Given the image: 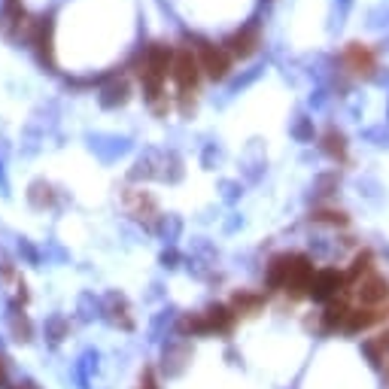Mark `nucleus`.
<instances>
[{"mask_svg":"<svg viewBox=\"0 0 389 389\" xmlns=\"http://www.w3.org/2000/svg\"><path fill=\"white\" fill-rule=\"evenodd\" d=\"M173 79H177V86L183 91H192L194 86H198V77H201V61L198 55H194L189 46H183V49H177V55H173Z\"/></svg>","mask_w":389,"mask_h":389,"instance_id":"obj_1","label":"nucleus"},{"mask_svg":"<svg viewBox=\"0 0 389 389\" xmlns=\"http://www.w3.org/2000/svg\"><path fill=\"white\" fill-rule=\"evenodd\" d=\"M161 262H164V268H173V262H177V256H173V253H164V256H161Z\"/></svg>","mask_w":389,"mask_h":389,"instance_id":"obj_22","label":"nucleus"},{"mask_svg":"<svg viewBox=\"0 0 389 389\" xmlns=\"http://www.w3.org/2000/svg\"><path fill=\"white\" fill-rule=\"evenodd\" d=\"M95 371H98V353H95V350H86V353L79 356L77 368H73L79 389H88V381H91V374H95Z\"/></svg>","mask_w":389,"mask_h":389,"instance_id":"obj_8","label":"nucleus"},{"mask_svg":"<svg viewBox=\"0 0 389 389\" xmlns=\"http://www.w3.org/2000/svg\"><path fill=\"white\" fill-rule=\"evenodd\" d=\"M310 280H313V265L308 256H292V268H289V277H286V286L283 289L292 295V298H298L310 289Z\"/></svg>","mask_w":389,"mask_h":389,"instance_id":"obj_2","label":"nucleus"},{"mask_svg":"<svg viewBox=\"0 0 389 389\" xmlns=\"http://www.w3.org/2000/svg\"><path fill=\"white\" fill-rule=\"evenodd\" d=\"M64 331H67V329H64V319L61 317H52L49 322H46V335H49L52 344H58V341L64 338Z\"/></svg>","mask_w":389,"mask_h":389,"instance_id":"obj_16","label":"nucleus"},{"mask_svg":"<svg viewBox=\"0 0 389 389\" xmlns=\"http://www.w3.org/2000/svg\"><path fill=\"white\" fill-rule=\"evenodd\" d=\"M198 61H201V70H207L210 79H222L228 73V52L219 49L213 43H198Z\"/></svg>","mask_w":389,"mask_h":389,"instance_id":"obj_3","label":"nucleus"},{"mask_svg":"<svg viewBox=\"0 0 389 389\" xmlns=\"http://www.w3.org/2000/svg\"><path fill=\"white\" fill-rule=\"evenodd\" d=\"M6 389H40L34 381H22V383H15V386H6Z\"/></svg>","mask_w":389,"mask_h":389,"instance_id":"obj_21","label":"nucleus"},{"mask_svg":"<svg viewBox=\"0 0 389 389\" xmlns=\"http://www.w3.org/2000/svg\"><path fill=\"white\" fill-rule=\"evenodd\" d=\"M4 383H6V362L0 359V386H4Z\"/></svg>","mask_w":389,"mask_h":389,"instance_id":"obj_23","label":"nucleus"},{"mask_svg":"<svg viewBox=\"0 0 389 389\" xmlns=\"http://www.w3.org/2000/svg\"><path fill=\"white\" fill-rule=\"evenodd\" d=\"M350 319V310L344 301H331L326 308V317H322V322H326V329H338V326H347Z\"/></svg>","mask_w":389,"mask_h":389,"instance_id":"obj_11","label":"nucleus"},{"mask_svg":"<svg viewBox=\"0 0 389 389\" xmlns=\"http://www.w3.org/2000/svg\"><path fill=\"white\" fill-rule=\"evenodd\" d=\"M125 95H128V86H125V82H119V86H113V88H107V91H104V98H100V104H104V107H113L116 100H119V104H122V100H125Z\"/></svg>","mask_w":389,"mask_h":389,"instance_id":"obj_14","label":"nucleus"},{"mask_svg":"<svg viewBox=\"0 0 389 389\" xmlns=\"http://www.w3.org/2000/svg\"><path fill=\"white\" fill-rule=\"evenodd\" d=\"M326 150H329L331 155H344V137L335 134V131H329V134H326Z\"/></svg>","mask_w":389,"mask_h":389,"instance_id":"obj_17","label":"nucleus"},{"mask_svg":"<svg viewBox=\"0 0 389 389\" xmlns=\"http://www.w3.org/2000/svg\"><path fill=\"white\" fill-rule=\"evenodd\" d=\"M256 46H258V31L256 27H244V31L228 40V52L237 55V58H246L249 52H256Z\"/></svg>","mask_w":389,"mask_h":389,"instance_id":"obj_6","label":"nucleus"},{"mask_svg":"<svg viewBox=\"0 0 389 389\" xmlns=\"http://www.w3.org/2000/svg\"><path fill=\"white\" fill-rule=\"evenodd\" d=\"M368 268H371V253H362V256H356V262H353V268H350L347 280H359V274H365Z\"/></svg>","mask_w":389,"mask_h":389,"instance_id":"obj_15","label":"nucleus"},{"mask_svg":"<svg viewBox=\"0 0 389 389\" xmlns=\"http://www.w3.org/2000/svg\"><path fill=\"white\" fill-rule=\"evenodd\" d=\"M356 292H359V301H362L365 308H377V304H383L389 298V283L377 274H368L365 280L359 283Z\"/></svg>","mask_w":389,"mask_h":389,"instance_id":"obj_5","label":"nucleus"},{"mask_svg":"<svg viewBox=\"0 0 389 389\" xmlns=\"http://www.w3.org/2000/svg\"><path fill=\"white\" fill-rule=\"evenodd\" d=\"M177 231H180V219H171V225H168V222H161V235L168 240L177 237Z\"/></svg>","mask_w":389,"mask_h":389,"instance_id":"obj_19","label":"nucleus"},{"mask_svg":"<svg viewBox=\"0 0 389 389\" xmlns=\"http://www.w3.org/2000/svg\"><path fill=\"white\" fill-rule=\"evenodd\" d=\"M347 61L353 64V67L359 70V73H368L371 70V55H368V49H362L359 43H353L350 46V52H347Z\"/></svg>","mask_w":389,"mask_h":389,"instance_id":"obj_12","label":"nucleus"},{"mask_svg":"<svg viewBox=\"0 0 389 389\" xmlns=\"http://www.w3.org/2000/svg\"><path fill=\"white\" fill-rule=\"evenodd\" d=\"M289 268H292V256H277V258H271V265H268V286H271V289H277V286H286Z\"/></svg>","mask_w":389,"mask_h":389,"instance_id":"obj_10","label":"nucleus"},{"mask_svg":"<svg viewBox=\"0 0 389 389\" xmlns=\"http://www.w3.org/2000/svg\"><path fill=\"white\" fill-rule=\"evenodd\" d=\"M13 331H15V341H27L31 338V322L25 317H18V308L13 304Z\"/></svg>","mask_w":389,"mask_h":389,"instance_id":"obj_13","label":"nucleus"},{"mask_svg":"<svg viewBox=\"0 0 389 389\" xmlns=\"http://www.w3.org/2000/svg\"><path fill=\"white\" fill-rule=\"evenodd\" d=\"M386 317L383 310H371V308H359V310H350V319H347V331H365L368 326H374V322H381Z\"/></svg>","mask_w":389,"mask_h":389,"instance_id":"obj_7","label":"nucleus"},{"mask_svg":"<svg viewBox=\"0 0 389 389\" xmlns=\"http://www.w3.org/2000/svg\"><path fill=\"white\" fill-rule=\"evenodd\" d=\"M317 219H322V222H338V225H344V222H347L344 213H317Z\"/></svg>","mask_w":389,"mask_h":389,"instance_id":"obj_20","label":"nucleus"},{"mask_svg":"<svg viewBox=\"0 0 389 389\" xmlns=\"http://www.w3.org/2000/svg\"><path fill=\"white\" fill-rule=\"evenodd\" d=\"M204 322H207V331H225L231 329V322H235V317H231L228 308H222V304H213V308L204 310Z\"/></svg>","mask_w":389,"mask_h":389,"instance_id":"obj_9","label":"nucleus"},{"mask_svg":"<svg viewBox=\"0 0 389 389\" xmlns=\"http://www.w3.org/2000/svg\"><path fill=\"white\" fill-rule=\"evenodd\" d=\"M91 301H95V298H91V295H82V298H79V310H82V319H95V317H100V313L98 310H91Z\"/></svg>","mask_w":389,"mask_h":389,"instance_id":"obj_18","label":"nucleus"},{"mask_svg":"<svg viewBox=\"0 0 389 389\" xmlns=\"http://www.w3.org/2000/svg\"><path fill=\"white\" fill-rule=\"evenodd\" d=\"M341 286H344V274H338V271H331V268H326V271L313 274L308 295H310L313 301H331L338 295Z\"/></svg>","mask_w":389,"mask_h":389,"instance_id":"obj_4","label":"nucleus"}]
</instances>
